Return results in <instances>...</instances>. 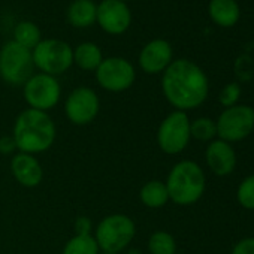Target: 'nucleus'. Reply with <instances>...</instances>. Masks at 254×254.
I'll use <instances>...</instances> for the list:
<instances>
[{
	"mask_svg": "<svg viewBox=\"0 0 254 254\" xmlns=\"http://www.w3.org/2000/svg\"><path fill=\"white\" fill-rule=\"evenodd\" d=\"M209 84L205 72L193 62L180 59L163 72L162 91L177 111H189L200 106L208 96Z\"/></svg>",
	"mask_w": 254,
	"mask_h": 254,
	"instance_id": "obj_1",
	"label": "nucleus"
},
{
	"mask_svg": "<svg viewBox=\"0 0 254 254\" xmlns=\"http://www.w3.org/2000/svg\"><path fill=\"white\" fill-rule=\"evenodd\" d=\"M56 135V124L48 112L44 111L29 108L23 111L14 123L12 138L20 153L32 156L45 153L53 147Z\"/></svg>",
	"mask_w": 254,
	"mask_h": 254,
	"instance_id": "obj_2",
	"label": "nucleus"
},
{
	"mask_svg": "<svg viewBox=\"0 0 254 254\" xmlns=\"http://www.w3.org/2000/svg\"><path fill=\"white\" fill-rule=\"evenodd\" d=\"M166 189L169 200L187 206L196 203L205 191V174L202 168L191 160L178 162L168 174Z\"/></svg>",
	"mask_w": 254,
	"mask_h": 254,
	"instance_id": "obj_3",
	"label": "nucleus"
},
{
	"mask_svg": "<svg viewBox=\"0 0 254 254\" xmlns=\"http://www.w3.org/2000/svg\"><path fill=\"white\" fill-rule=\"evenodd\" d=\"M136 235V226L129 215L111 214L100 220L94 229V239L103 253L118 254L129 245Z\"/></svg>",
	"mask_w": 254,
	"mask_h": 254,
	"instance_id": "obj_4",
	"label": "nucleus"
},
{
	"mask_svg": "<svg viewBox=\"0 0 254 254\" xmlns=\"http://www.w3.org/2000/svg\"><path fill=\"white\" fill-rule=\"evenodd\" d=\"M35 63L32 50L15 41L6 42L0 50V78L11 85H24L33 75Z\"/></svg>",
	"mask_w": 254,
	"mask_h": 254,
	"instance_id": "obj_5",
	"label": "nucleus"
},
{
	"mask_svg": "<svg viewBox=\"0 0 254 254\" xmlns=\"http://www.w3.org/2000/svg\"><path fill=\"white\" fill-rule=\"evenodd\" d=\"M32 57L41 73L57 76L73 64V48L60 39H42L32 50Z\"/></svg>",
	"mask_w": 254,
	"mask_h": 254,
	"instance_id": "obj_6",
	"label": "nucleus"
},
{
	"mask_svg": "<svg viewBox=\"0 0 254 254\" xmlns=\"http://www.w3.org/2000/svg\"><path fill=\"white\" fill-rule=\"evenodd\" d=\"M217 136L224 142H238L245 139L254 129V109L248 105H233L226 108L218 120Z\"/></svg>",
	"mask_w": 254,
	"mask_h": 254,
	"instance_id": "obj_7",
	"label": "nucleus"
},
{
	"mask_svg": "<svg viewBox=\"0 0 254 254\" xmlns=\"http://www.w3.org/2000/svg\"><path fill=\"white\" fill-rule=\"evenodd\" d=\"M190 118L183 111L171 112L159 126L157 144L166 154L183 153L190 142Z\"/></svg>",
	"mask_w": 254,
	"mask_h": 254,
	"instance_id": "obj_8",
	"label": "nucleus"
},
{
	"mask_svg": "<svg viewBox=\"0 0 254 254\" xmlns=\"http://www.w3.org/2000/svg\"><path fill=\"white\" fill-rule=\"evenodd\" d=\"M94 72L97 84L103 90L111 93H121L129 90L136 79L133 64L123 57L103 59Z\"/></svg>",
	"mask_w": 254,
	"mask_h": 254,
	"instance_id": "obj_9",
	"label": "nucleus"
},
{
	"mask_svg": "<svg viewBox=\"0 0 254 254\" xmlns=\"http://www.w3.org/2000/svg\"><path fill=\"white\" fill-rule=\"evenodd\" d=\"M23 87L24 99L32 109L48 112L60 102L62 87L56 76L47 73H33Z\"/></svg>",
	"mask_w": 254,
	"mask_h": 254,
	"instance_id": "obj_10",
	"label": "nucleus"
},
{
	"mask_svg": "<svg viewBox=\"0 0 254 254\" xmlns=\"http://www.w3.org/2000/svg\"><path fill=\"white\" fill-rule=\"evenodd\" d=\"M100 109V100L93 88L78 87L64 102V112L67 120L75 126H85L94 121Z\"/></svg>",
	"mask_w": 254,
	"mask_h": 254,
	"instance_id": "obj_11",
	"label": "nucleus"
},
{
	"mask_svg": "<svg viewBox=\"0 0 254 254\" xmlns=\"http://www.w3.org/2000/svg\"><path fill=\"white\" fill-rule=\"evenodd\" d=\"M96 23L108 35H123L132 24V11L120 0H102L97 5Z\"/></svg>",
	"mask_w": 254,
	"mask_h": 254,
	"instance_id": "obj_12",
	"label": "nucleus"
},
{
	"mask_svg": "<svg viewBox=\"0 0 254 254\" xmlns=\"http://www.w3.org/2000/svg\"><path fill=\"white\" fill-rule=\"evenodd\" d=\"M139 67L148 73L156 75L162 73L172 63V47L165 39H153L150 41L139 53L138 57Z\"/></svg>",
	"mask_w": 254,
	"mask_h": 254,
	"instance_id": "obj_13",
	"label": "nucleus"
},
{
	"mask_svg": "<svg viewBox=\"0 0 254 254\" xmlns=\"http://www.w3.org/2000/svg\"><path fill=\"white\" fill-rule=\"evenodd\" d=\"M11 172L18 184L27 189H33L41 184L44 171L39 160L27 153H17L11 159Z\"/></svg>",
	"mask_w": 254,
	"mask_h": 254,
	"instance_id": "obj_14",
	"label": "nucleus"
},
{
	"mask_svg": "<svg viewBox=\"0 0 254 254\" xmlns=\"http://www.w3.org/2000/svg\"><path fill=\"white\" fill-rule=\"evenodd\" d=\"M208 168L218 177L229 175L236 166V154L229 142L221 139L211 141L205 151Z\"/></svg>",
	"mask_w": 254,
	"mask_h": 254,
	"instance_id": "obj_15",
	"label": "nucleus"
},
{
	"mask_svg": "<svg viewBox=\"0 0 254 254\" xmlns=\"http://www.w3.org/2000/svg\"><path fill=\"white\" fill-rule=\"evenodd\" d=\"M97 5L93 0H73L67 8V21L76 29H85L96 23Z\"/></svg>",
	"mask_w": 254,
	"mask_h": 254,
	"instance_id": "obj_16",
	"label": "nucleus"
},
{
	"mask_svg": "<svg viewBox=\"0 0 254 254\" xmlns=\"http://www.w3.org/2000/svg\"><path fill=\"white\" fill-rule=\"evenodd\" d=\"M208 12L211 20L221 27H232L239 20V6L235 0H211Z\"/></svg>",
	"mask_w": 254,
	"mask_h": 254,
	"instance_id": "obj_17",
	"label": "nucleus"
},
{
	"mask_svg": "<svg viewBox=\"0 0 254 254\" xmlns=\"http://www.w3.org/2000/svg\"><path fill=\"white\" fill-rule=\"evenodd\" d=\"M139 199L142 205L151 209L163 208L169 202V194L166 184L159 180H151L145 183L139 190Z\"/></svg>",
	"mask_w": 254,
	"mask_h": 254,
	"instance_id": "obj_18",
	"label": "nucleus"
},
{
	"mask_svg": "<svg viewBox=\"0 0 254 254\" xmlns=\"http://www.w3.org/2000/svg\"><path fill=\"white\" fill-rule=\"evenodd\" d=\"M102 60V50L93 42H82L73 50V63L82 70H96Z\"/></svg>",
	"mask_w": 254,
	"mask_h": 254,
	"instance_id": "obj_19",
	"label": "nucleus"
},
{
	"mask_svg": "<svg viewBox=\"0 0 254 254\" xmlns=\"http://www.w3.org/2000/svg\"><path fill=\"white\" fill-rule=\"evenodd\" d=\"M14 41L27 50H33L41 41V30L32 21H20L14 29Z\"/></svg>",
	"mask_w": 254,
	"mask_h": 254,
	"instance_id": "obj_20",
	"label": "nucleus"
},
{
	"mask_svg": "<svg viewBox=\"0 0 254 254\" xmlns=\"http://www.w3.org/2000/svg\"><path fill=\"white\" fill-rule=\"evenodd\" d=\"M99 251L93 235H75L66 242L62 254H99Z\"/></svg>",
	"mask_w": 254,
	"mask_h": 254,
	"instance_id": "obj_21",
	"label": "nucleus"
},
{
	"mask_svg": "<svg viewBox=\"0 0 254 254\" xmlns=\"http://www.w3.org/2000/svg\"><path fill=\"white\" fill-rule=\"evenodd\" d=\"M150 254H177L175 238L165 230L154 232L148 239Z\"/></svg>",
	"mask_w": 254,
	"mask_h": 254,
	"instance_id": "obj_22",
	"label": "nucleus"
},
{
	"mask_svg": "<svg viewBox=\"0 0 254 254\" xmlns=\"http://www.w3.org/2000/svg\"><path fill=\"white\" fill-rule=\"evenodd\" d=\"M190 135L191 138L206 142L217 136L215 121L208 117H199L194 121H190Z\"/></svg>",
	"mask_w": 254,
	"mask_h": 254,
	"instance_id": "obj_23",
	"label": "nucleus"
},
{
	"mask_svg": "<svg viewBox=\"0 0 254 254\" xmlns=\"http://www.w3.org/2000/svg\"><path fill=\"white\" fill-rule=\"evenodd\" d=\"M238 202L245 209H254V175L247 177L238 187Z\"/></svg>",
	"mask_w": 254,
	"mask_h": 254,
	"instance_id": "obj_24",
	"label": "nucleus"
},
{
	"mask_svg": "<svg viewBox=\"0 0 254 254\" xmlns=\"http://www.w3.org/2000/svg\"><path fill=\"white\" fill-rule=\"evenodd\" d=\"M239 97H241V87L236 82H230V84H227L221 90L218 100H220V103L223 106L230 108V106L236 105V102L239 100Z\"/></svg>",
	"mask_w": 254,
	"mask_h": 254,
	"instance_id": "obj_25",
	"label": "nucleus"
},
{
	"mask_svg": "<svg viewBox=\"0 0 254 254\" xmlns=\"http://www.w3.org/2000/svg\"><path fill=\"white\" fill-rule=\"evenodd\" d=\"M73 227H75V233L76 235H91V230H93V221L88 218V217H78L73 223Z\"/></svg>",
	"mask_w": 254,
	"mask_h": 254,
	"instance_id": "obj_26",
	"label": "nucleus"
},
{
	"mask_svg": "<svg viewBox=\"0 0 254 254\" xmlns=\"http://www.w3.org/2000/svg\"><path fill=\"white\" fill-rule=\"evenodd\" d=\"M232 254H254V238L241 239L232 250Z\"/></svg>",
	"mask_w": 254,
	"mask_h": 254,
	"instance_id": "obj_27",
	"label": "nucleus"
},
{
	"mask_svg": "<svg viewBox=\"0 0 254 254\" xmlns=\"http://www.w3.org/2000/svg\"><path fill=\"white\" fill-rule=\"evenodd\" d=\"M15 150H17V145H15L12 136H3V138H0V154H3V156H14Z\"/></svg>",
	"mask_w": 254,
	"mask_h": 254,
	"instance_id": "obj_28",
	"label": "nucleus"
},
{
	"mask_svg": "<svg viewBox=\"0 0 254 254\" xmlns=\"http://www.w3.org/2000/svg\"><path fill=\"white\" fill-rule=\"evenodd\" d=\"M120 2H124V3H127V2H130V0H120Z\"/></svg>",
	"mask_w": 254,
	"mask_h": 254,
	"instance_id": "obj_29",
	"label": "nucleus"
},
{
	"mask_svg": "<svg viewBox=\"0 0 254 254\" xmlns=\"http://www.w3.org/2000/svg\"><path fill=\"white\" fill-rule=\"evenodd\" d=\"M102 254H112V253H102Z\"/></svg>",
	"mask_w": 254,
	"mask_h": 254,
	"instance_id": "obj_30",
	"label": "nucleus"
}]
</instances>
